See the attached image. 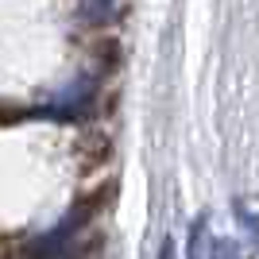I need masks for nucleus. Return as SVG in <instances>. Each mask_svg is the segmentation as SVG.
Wrapping results in <instances>:
<instances>
[{"label":"nucleus","instance_id":"2","mask_svg":"<svg viewBox=\"0 0 259 259\" xmlns=\"http://www.w3.org/2000/svg\"><path fill=\"white\" fill-rule=\"evenodd\" d=\"M232 217H236L240 225H244V228H248V232H251V240H255V248H259V217H255V213H248V209L240 205V201H236V205H232Z\"/></svg>","mask_w":259,"mask_h":259},{"label":"nucleus","instance_id":"1","mask_svg":"<svg viewBox=\"0 0 259 259\" xmlns=\"http://www.w3.org/2000/svg\"><path fill=\"white\" fill-rule=\"evenodd\" d=\"M209 248H213L209 221H205V217H194V225H190V248H186V259H209Z\"/></svg>","mask_w":259,"mask_h":259},{"label":"nucleus","instance_id":"3","mask_svg":"<svg viewBox=\"0 0 259 259\" xmlns=\"http://www.w3.org/2000/svg\"><path fill=\"white\" fill-rule=\"evenodd\" d=\"M209 259H240V251H236V244H232V240H213Z\"/></svg>","mask_w":259,"mask_h":259},{"label":"nucleus","instance_id":"4","mask_svg":"<svg viewBox=\"0 0 259 259\" xmlns=\"http://www.w3.org/2000/svg\"><path fill=\"white\" fill-rule=\"evenodd\" d=\"M159 259H174V244H170V240H166V244L159 248Z\"/></svg>","mask_w":259,"mask_h":259}]
</instances>
